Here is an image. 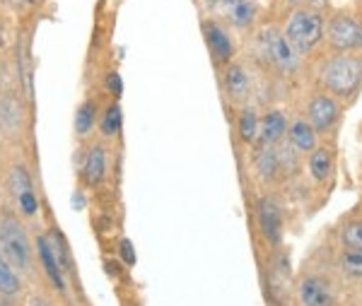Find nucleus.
Masks as SVG:
<instances>
[{"label":"nucleus","instance_id":"obj_10","mask_svg":"<svg viewBox=\"0 0 362 306\" xmlns=\"http://www.w3.org/2000/svg\"><path fill=\"white\" fill-rule=\"evenodd\" d=\"M259 222H261V232L271 244H280L283 239V213H280L278 203L271 198H264L259 203Z\"/></svg>","mask_w":362,"mask_h":306},{"label":"nucleus","instance_id":"obj_3","mask_svg":"<svg viewBox=\"0 0 362 306\" xmlns=\"http://www.w3.org/2000/svg\"><path fill=\"white\" fill-rule=\"evenodd\" d=\"M0 253L15 270H27L32 266V244L22 222L13 213L0 217Z\"/></svg>","mask_w":362,"mask_h":306},{"label":"nucleus","instance_id":"obj_34","mask_svg":"<svg viewBox=\"0 0 362 306\" xmlns=\"http://www.w3.org/2000/svg\"><path fill=\"white\" fill-rule=\"evenodd\" d=\"M358 49L362 51V20H360V39H358Z\"/></svg>","mask_w":362,"mask_h":306},{"label":"nucleus","instance_id":"obj_13","mask_svg":"<svg viewBox=\"0 0 362 306\" xmlns=\"http://www.w3.org/2000/svg\"><path fill=\"white\" fill-rule=\"evenodd\" d=\"M302 306H334V294L321 278H305L300 285Z\"/></svg>","mask_w":362,"mask_h":306},{"label":"nucleus","instance_id":"obj_7","mask_svg":"<svg viewBox=\"0 0 362 306\" xmlns=\"http://www.w3.org/2000/svg\"><path fill=\"white\" fill-rule=\"evenodd\" d=\"M201 29H203V39H206V46H208L210 56H213L215 66H227V63H232V58H235V41H232L230 32H227L218 20H206L201 25Z\"/></svg>","mask_w":362,"mask_h":306},{"label":"nucleus","instance_id":"obj_31","mask_svg":"<svg viewBox=\"0 0 362 306\" xmlns=\"http://www.w3.org/2000/svg\"><path fill=\"white\" fill-rule=\"evenodd\" d=\"M73 205H80V208H83V205H85L83 196H78V193H75V198H73Z\"/></svg>","mask_w":362,"mask_h":306},{"label":"nucleus","instance_id":"obj_28","mask_svg":"<svg viewBox=\"0 0 362 306\" xmlns=\"http://www.w3.org/2000/svg\"><path fill=\"white\" fill-rule=\"evenodd\" d=\"M119 253H121V258H124V261H126V266H133V263H136V251H133L131 239H121V244H119Z\"/></svg>","mask_w":362,"mask_h":306},{"label":"nucleus","instance_id":"obj_19","mask_svg":"<svg viewBox=\"0 0 362 306\" xmlns=\"http://www.w3.org/2000/svg\"><path fill=\"white\" fill-rule=\"evenodd\" d=\"M20 292H22L20 275L15 273V268L10 266L8 258L0 253V294H3V297H8V299H13Z\"/></svg>","mask_w":362,"mask_h":306},{"label":"nucleus","instance_id":"obj_12","mask_svg":"<svg viewBox=\"0 0 362 306\" xmlns=\"http://www.w3.org/2000/svg\"><path fill=\"white\" fill-rule=\"evenodd\" d=\"M107 176V150L102 145H92L83 164V179L87 186L97 188Z\"/></svg>","mask_w":362,"mask_h":306},{"label":"nucleus","instance_id":"obj_20","mask_svg":"<svg viewBox=\"0 0 362 306\" xmlns=\"http://www.w3.org/2000/svg\"><path fill=\"white\" fill-rule=\"evenodd\" d=\"M8 191H10V196H13L15 200L22 198L29 191H34L32 176H29L25 164H15V167L10 169V174H8Z\"/></svg>","mask_w":362,"mask_h":306},{"label":"nucleus","instance_id":"obj_32","mask_svg":"<svg viewBox=\"0 0 362 306\" xmlns=\"http://www.w3.org/2000/svg\"><path fill=\"white\" fill-rule=\"evenodd\" d=\"M0 306H10L8 297H3V294H0Z\"/></svg>","mask_w":362,"mask_h":306},{"label":"nucleus","instance_id":"obj_14","mask_svg":"<svg viewBox=\"0 0 362 306\" xmlns=\"http://www.w3.org/2000/svg\"><path fill=\"white\" fill-rule=\"evenodd\" d=\"M285 138H288V143L295 147V152H300V155H309V152L317 147L319 133L309 126V121L297 119L295 123H290L288 126V135H285Z\"/></svg>","mask_w":362,"mask_h":306},{"label":"nucleus","instance_id":"obj_33","mask_svg":"<svg viewBox=\"0 0 362 306\" xmlns=\"http://www.w3.org/2000/svg\"><path fill=\"white\" fill-rule=\"evenodd\" d=\"M288 3H293L295 8H300V5H305V0H288Z\"/></svg>","mask_w":362,"mask_h":306},{"label":"nucleus","instance_id":"obj_17","mask_svg":"<svg viewBox=\"0 0 362 306\" xmlns=\"http://www.w3.org/2000/svg\"><path fill=\"white\" fill-rule=\"evenodd\" d=\"M331 172H334V150H329V147H314L309 152V174H312V179L324 184V181H329Z\"/></svg>","mask_w":362,"mask_h":306},{"label":"nucleus","instance_id":"obj_5","mask_svg":"<svg viewBox=\"0 0 362 306\" xmlns=\"http://www.w3.org/2000/svg\"><path fill=\"white\" fill-rule=\"evenodd\" d=\"M329 46L336 54H346V51L358 49L360 39V20L350 10H338L329 20V32H324Z\"/></svg>","mask_w":362,"mask_h":306},{"label":"nucleus","instance_id":"obj_4","mask_svg":"<svg viewBox=\"0 0 362 306\" xmlns=\"http://www.w3.org/2000/svg\"><path fill=\"white\" fill-rule=\"evenodd\" d=\"M259 51L261 58H266L268 66L280 70V73H293L297 63H300V54L276 27H266L259 32Z\"/></svg>","mask_w":362,"mask_h":306},{"label":"nucleus","instance_id":"obj_25","mask_svg":"<svg viewBox=\"0 0 362 306\" xmlns=\"http://www.w3.org/2000/svg\"><path fill=\"white\" fill-rule=\"evenodd\" d=\"M341 270L350 278L362 280V249H346L341 256Z\"/></svg>","mask_w":362,"mask_h":306},{"label":"nucleus","instance_id":"obj_8","mask_svg":"<svg viewBox=\"0 0 362 306\" xmlns=\"http://www.w3.org/2000/svg\"><path fill=\"white\" fill-rule=\"evenodd\" d=\"M223 13L232 27L239 32H247L254 27L256 15H259V3L256 0H220Z\"/></svg>","mask_w":362,"mask_h":306},{"label":"nucleus","instance_id":"obj_22","mask_svg":"<svg viewBox=\"0 0 362 306\" xmlns=\"http://www.w3.org/2000/svg\"><path fill=\"white\" fill-rule=\"evenodd\" d=\"M95 123H97V104L92 99H87V102L80 104L78 114H75V133L87 135L95 128Z\"/></svg>","mask_w":362,"mask_h":306},{"label":"nucleus","instance_id":"obj_24","mask_svg":"<svg viewBox=\"0 0 362 306\" xmlns=\"http://www.w3.org/2000/svg\"><path fill=\"white\" fill-rule=\"evenodd\" d=\"M49 241H51V249H54V256L58 261V266H61L63 273H70V266H73V258H70V251L66 246V241H63V237L58 234V229H54V234H49Z\"/></svg>","mask_w":362,"mask_h":306},{"label":"nucleus","instance_id":"obj_23","mask_svg":"<svg viewBox=\"0 0 362 306\" xmlns=\"http://www.w3.org/2000/svg\"><path fill=\"white\" fill-rule=\"evenodd\" d=\"M121 123H124V116H121V107L119 104H112L107 111H104L102 121H99V128L107 138H116L121 133Z\"/></svg>","mask_w":362,"mask_h":306},{"label":"nucleus","instance_id":"obj_2","mask_svg":"<svg viewBox=\"0 0 362 306\" xmlns=\"http://www.w3.org/2000/svg\"><path fill=\"white\" fill-rule=\"evenodd\" d=\"M326 32V17L319 10H312L307 5H300L293 13L288 15L283 27L285 39L290 41V46L297 51L300 56L312 54L314 49L324 41Z\"/></svg>","mask_w":362,"mask_h":306},{"label":"nucleus","instance_id":"obj_27","mask_svg":"<svg viewBox=\"0 0 362 306\" xmlns=\"http://www.w3.org/2000/svg\"><path fill=\"white\" fill-rule=\"evenodd\" d=\"M17 208H20V213L25 215V217L37 215L39 200H37V196H34V191H29V193H25L22 198H17Z\"/></svg>","mask_w":362,"mask_h":306},{"label":"nucleus","instance_id":"obj_29","mask_svg":"<svg viewBox=\"0 0 362 306\" xmlns=\"http://www.w3.org/2000/svg\"><path fill=\"white\" fill-rule=\"evenodd\" d=\"M109 90H112V94H116V97H121V90H124V85H121V75L119 73L109 75Z\"/></svg>","mask_w":362,"mask_h":306},{"label":"nucleus","instance_id":"obj_18","mask_svg":"<svg viewBox=\"0 0 362 306\" xmlns=\"http://www.w3.org/2000/svg\"><path fill=\"white\" fill-rule=\"evenodd\" d=\"M256 169L264 179H276L283 172V164H280L278 145H261V152L256 155Z\"/></svg>","mask_w":362,"mask_h":306},{"label":"nucleus","instance_id":"obj_6","mask_svg":"<svg viewBox=\"0 0 362 306\" xmlns=\"http://www.w3.org/2000/svg\"><path fill=\"white\" fill-rule=\"evenodd\" d=\"M341 114H343L341 104H338V99L329 92L314 94L312 102H309V107H307V121L317 133L334 131L336 123L341 121Z\"/></svg>","mask_w":362,"mask_h":306},{"label":"nucleus","instance_id":"obj_15","mask_svg":"<svg viewBox=\"0 0 362 306\" xmlns=\"http://www.w3.org/2000/svg\"><path fill=\"white\" fill-rule=\"evenodd\" d=\"M22 104L13 94H0V128L8 135H17L22 131Z\"/></svg>","mask_w":362,"mask_h":306},{"label":"nucleus","instance_id":"obj_16","mask_svg":"<svg viewBox=\"0 0 362 306\" xmlns=\"http://www.w3.org/2000/svg\"><path fill=\"white\" fill-rule=\"evenodd\" d=\"M37 251H39V261H42L46 275H49V280L63 292V290H66V273H63L61 266H58V261L54 256V249H51V241H49L46 234L37 237Z\"/></svg>","mask_w":362,"mask_h":306},{"label":"nucleus","instance_id":"obj_1","mask_svg":"<svg viewBox=\"0 0 362 306\" xmlns=\"http://www.w3.org/2000/svg\"><path fill=\"white\" fill-rule=\"evenodd\" d=\"M319 82L334 97H355L362 87V58L355 51L326 58L319 68Z\"/></svg>","mask_w":362,"mask_h":306},{"label":"nucleus","instance_id":"obj_11","mask_svg":"<svg viewBox=\"0 0 362 306\" xmlns=\"http://www.w3.org/2000/svg\"><path fill=\"white\" fill-rule=\"evenodd\" d=\"M288 135V119L283 111H268L259 123V140L261 145H280Z\"/></svg>","mask_w":362,"mask_h":306},{"label":"nucleus","instance_id":"obj_21","mask_svg":"<svg viewBox=\"0 0 362 306\" xmlns=\"http://www.w3.org/2000/svg\"><path fill=\"white\" fill-rule=\"evenodd\" d=\"M259 123H261L259 114H256L251 107H247L242 114H239V138L249 145L256 143V140H259Z\"/></svg>","mask_w":362,"mask_h":306},{"label":"nucleus","instance_id":"obj_26","mask_svg":"<svg viewBox=\"0 0 362 306\" xmlns=\"http://www.w3.org/2000/svg\"><path fill=\"white\" fill-rule=\"evenodd\" d=\"M343 244L346 249H362V220H355L343 229Z\"/></svg>","mask_w":362,"mask_h":306},{"label":"nucleus","instance_id":"obj_9","mask_svg":"<svg viewBox=\"0 0 362 306\" xmlns=\"http://www.w3.org/2000/svg\"><path fill=\"white\" fill-rule=\"evenodd\" d=\"M223 85L225 92L232 102H247L249 92H251V75L249 70L239 63H227L225 75H223Z\"/></svg>","mask_w":362,"mask_h":306},{"label":"nucleus","instance_id":"obj_30","mask_svg":"<svg viewBox=\"0 0 362 306\" xmlns=\"http://www.w3.org/2000/svg\"><path fill=\"white\" fill-rule=\"evenodd\" d=\"M203 5H206L208 10H215L220 5V0H203Z\"/></svg>","mask_w":362,"mask_h":306}]
</instances>
